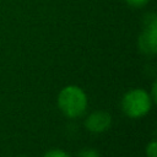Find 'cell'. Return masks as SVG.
<instances>
[{
    "instance_id": "1",
    "label": "cell",
    "mask_w": 157,
    "mask_h": 157,
    "mask_svg": "<svg viewBox=\"0 0 157 157\" xmlns=\"http://www.w3.org/2000/svg\"><path fill=\"white\" fill-rule=\"evenodd\" d=\"M58 104L61 112L69 118L80 117L87 107V97L77 86H66L58 97Z\"/></svg>"
},
{
    "instance_id": "2",
    "label": "cell",
    "mask_w": 157,
    "mask_h": 157,
    "mask_svg": "<svg viewBox=\"0 0 157 157\" xmlns=\"http://www.w3.org/2000/svg\"><path fill=\"white\" fill-rule=\"evenodd\" d=\"M123 110L130 118H140L145 115L152 105V99L148 93L141 88H135L129 91L121 102Z\"/></svg>"
},
{
    "instance_id": "3",
    "label": "cell",
    "mask_w": 157,
    "mask_h": 157,
    "mask_svg": "<svg viewBox=\"0 0 157 157\" xmlns=\"http://www.w3.org/2000/svg\"><path fill=\"white\" fill-rule=\"evenodd\" d=\"M146 26L139 38V45L146 54H155L157 49V20L155 13L146 16Z\"/></svg>"
},
{
    "instance_id": "4",
    "label": "cell",
    "mask_w": 157,
    "mask_h": 157,
    "mask_svg": "<svg viewBox=\"0 0 157 157\" xmlns=\"http://www.w3.org/2000/svg\"><path fill=\"white\" fill-rule=\"evenodd\" d=\"M110 121H112V118L107 112L98 110L88 115V118L85 121V125L92 132H102L109 128Z\"/></svg>"
},
{
    "instance_id": "5",
    "label": "cell",
    "mask_w": 157,
    "mask_h": 157,
    "mask_svg": "<svg viewBox=\"0 0 157 157\" xmlns=\"http://www.w3.org/2000/svg\"><path fill=\"white\" fill-rule=\"evenodd\" d=\"M150 0H125V2L131 6V7H135V9H140V7H144L145 5H147Z\"/></svg>"
},
{
    "instance_id": "6",
    "label": "cell",
    "mask_w": 157,
    "mask_h": 157,
    "mask_svg": "<svg viewBox=\"0 0 157 157\" xmlns=\"http://www.w3.org/2000/svg\"><path fill=\"white\" fill-rule=\"evenodd\" d=\"M146 153H147V157H156V155H157V144H156V141H152L147 145Z\"/></svg>"
},
{
    "instance_id": "7",
    "label": "cell",
    "mask_w": 157,
    "mask_h": 157,
    "mask_svg": "<svg viewBox=\"0 0 157 157\" xmlns=\"http://www.w3.org/2000/svg\"><path fill=\"white\" fill-rule=\"evenodd\" d=\"M44 157H69V155L61 150H50L44 155Z\"/></svg>"
},
{
    "instance_id": "8",
    "label": "cell",
    "mask_w": 157,
    "mask_h": 157,
    "mask_svg": "<svg viewBox=\"0 0 157 157\" xmlns=\"http://www.w3.org/2000/svg\"><path fill=\"white\" fill-rule=\"evenodd\" d=\"M78 157H99V156L94 150H85L78 155Z\"/></svg>"
},
{
    "instance_id": "9",
    "label": "cell",
    "mask_w": 157,
    "mask_h": 157,
    "mask_svg": "<svg viewBox=\"0 0 157 157\" xmlns=\"http://www.w3.org/2000/svg\"><path fill=\"white\" fill-rule=\"evenodd\" d=\"M156 87H157V83H156V81L152 83V101L153 102H156L157 101V94H156Z\"/></svg>"
}]
</instances>
